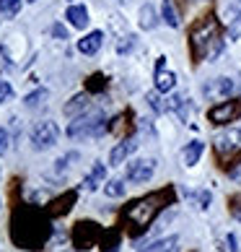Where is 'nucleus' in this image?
Returning <instances> with one entry per match:
<instances>
[{
	"label": "nucleus",
	"mask_w": 241,
	"mask_h": 252,
	"mask_svg": "<svg viewBox=\"0 0 241 252\" xmlns=\"http://www.w3.org/2000/svg\"><path fill=\"white\" fill-rule=\"evenodd\" d=\"M174 200H177L174 185H166V188L156 190V192H148L143 198L130 200L122 208V213H119V229L133 239L143 237L145 231L151 229V223L159 219L169 205H174Z\"/></svg>",
	"instance_id": "f257e3e1"
},
{
	"label": "nucleus",
	"mask_w": 241,
	"mask_h": 252,
	"mask_svg": "<svg viewBox=\"0 0 241 252\" xmlns=\"http://www.w3.org/2000/svg\"><path fill=\"white\" fill-rule=\"evenodd\" d=\"M11 242L21 250H42L52 237V221L47 211L31 203H18L11 213V226H8Z\"/></svg>",
	"instance_id": "f03ea898"
},
{
	"label": "nucleus",
	"mask_w": 241,
	"mask_h": 252,
	"mask_svg": "<svg viewBox=\"0 0 241 252\" xmlns=\"http://www.w3.org/2000/svg\"><path fill=\"white\" fill-rule=\"evenodd\" d=\"M187 42H189L192 65H200L202 60L215 58L220 52V47H223V26H220L218 16L215 13H202L197 21L189 26Z\"/></svg>",
	"instance_id": "7ed1b4c3"
},
{
	"label": "nucleus",
	"mask_w": 241,
	"mask_h": 252,
	"mask_svg": "<svg viewBox=\"0 0 241 252\" xmlns=\"http://www.w3.org/2000/svg\"><path fill=\"white\" fill-rule=\"evenodd\" d=\"M104 226L99 221H91V219H80L73 223V231H70V239H73V247L78 252H88L91 247L101 245V237H104Z\"/></svg>",
	"instance_id": "20e7f679"
},
{
	"label": "nucleus",
	"mask_w": 241,
	"mask_h": 252,
	"mask_svg": "<svg viewBox=\"0 0 241 252\" xmlns=\"http://www.w3.org/2000/svg\"><path fill=\"white\" fill-rule=\"evenodd\" d=\"M109 133V125L104 123V115H80L76 117V123L68 125V135L76 138V141H80V138H99Z\"/></svg>",
	"instance_id": "39448f33"
},
{
	"label": "nucleus",
	"mask_w": 241,
	"mask_h": 252,
	"mask_svg": "<svg viewBox=\"0 0 241 252\" xmlns=\"http://www.w3.org/2000/svg\"><path fill=\"white\" fill-rule=\"evenodd\" d=\"M208 120L213 125H231L241 120V99H228L208 109Z\"/></svg>",
	"instance_id": "423d86ee"
},
{
	"label": "nucleus",
	"mask_w": 241,
	"mask_h": 252,
	"mask_svg": "<svg viewBox=\"0 0 241 252\" xmlns=\"http://www.w3.org/2000/svg\"><path fill=\"white\" fill-rule=\"evenodd\" d=\"M57 138H60V127L54 125L52 120H44V123H39L31 130V143H34V148H39V151L52 148L57 143Z\"/></svg>",
	"instance_id": "0eeeda50"
},
{
	"label": "nucleus",
	"mask_w": 241,
	"mask_h": 252,
	"mask_svg": "<svg viewBox=\"0 0 241 252\" xmlns=\"http://www.w3.org/2000/svg\"><path fill=\"white\" fill-rule=\"evenodd\" d=\"M76 200H78V192H76V190H65L62 195L52 198L47 205H44V211H47V216H50V219L68 216V213L73 211V205H76Z\"/></svg>",
	"instance_id": "6e6552de"
},
{
	"label": "nucleus",
	"mask_w": 241,
	"mask_h": 252,
	"mask_svg": "<svg viewBox=\"0 0 241 252\" xmlns=\"http://www.w3.org/2000/svg\"><path fill=\"white\" fill-rule=\"evenodd\" d=\"M156 174V161L153 158H137V161L133 164H127V182H133V185H143L148 182L151 177Z\"/></svg>",
	"instance_id": "1a4fd4ad"
},
{
	"label": "nucleus",
	"mask_w": 241,
	"mask_h": 252,
	"mask_svg": "<svg viewBox=\"0 0 241 252\" xmlns=\"http://www.w3.org/2000/svg\"><path fill=\"white\" fill-rule=\"evenodd\" d=\"M156 91H161V94H166V91H171L174 86H177V76H174V70L166 68V58H159L156 60Z\"/></svg>",
	"instance_id": "9d476101"
},
{
	"label": "nucleus",
	"mask_w": 241,
	"mask_h": 252,
	"mask_svg": "<svg viewBox=\"0 0 241 252\" xmlns=\"http://www.w3.org/2000/svg\"><path fill=\"white\" fill-rule=\"evenodd\" d=\"M239 141H241V130H228V133H220L215 141H213L218 158H223L226 154H234L236 148H239Z\"/></svg>",
	"instance_id": "9b49d317"
},
{
	"label": "nucleus",
	"mask_w": 241,
	"mask_h": 252,
	"mask_svg": "<svg viewBox=\"0 0 241 252\" xmlns=\"http://www.w3.org/2000/svg\"><path fill=\"white\" fill-rule=\"evenodd\" d=\"M137 148V143L133 141V138H122L114 148H112V154H109V164L112 166H119V164H125L127 161V156L133 154Z\"/></svg>",
	"instance_id": "f8f14e48"
},
{
	"label": "nucleus",
	"mask_w": 241,
	"mask_h": 252,
	"mask_svg": "<svg viewBox=\"0 0 241 252\" xmlns=\"http://www.w3.org/2000/svg\"><path fill=\"white\" fill-rule=\"evenodd\" d=\"M104 177H107V166L101 164V161H96L94 166H91V172L83 177V185H80V188L86 190V192H94L99 185H104Z\"/></svg>",
	"instance_id": "ddd939ff"
},
{
	"label": "nucleus",
	"mask_w": 241,
	"mask_h": 252,
	"mask_svg": "<svg viewBox=\"0 0 241 252\" xmlns=\"http://www.w3.org/2000/svg\"><path fill=\"white\" fill-rule=\"evenodd\" d=\"M88 104H91V99H88V91H86V94H76V96H73L68 104L62 107V112L68 117H80L83 112L88 109Z\"/></svg>",
	"instance_id": "4468645a"
},
{
	"label": "nucleus",
	"mask_w": 241,
	"mask_h": 252,
	"mask_svg": "<svg viewBox=\"0 0 241 252\" xmlns=\"http://www.w3.org/2000/svg\"><path fill=\"white\" fill-rule=\"evenodd\" d=\"M133 109H127V112H122V115H117L112 123H109V133H119L122 135V130H125V135L130 138V133H133Z\"/></svg>",
	"instance_id": "2eb2a0df"
},
{
	"label": "nucleus",
	"mask_w": 241,
	"mask_h": 252,
	"mask_svg": "<svg viewBox=\"0 0 241 252\" xmlns=\"http://www.w3.org/2000/svg\"><path fill=\"white\" fill-rule=\"evenodd\" d=\"M234 89H236V83L231 78H215L205 86V96H228Z\"/></svg>",
	"instance_id": "dca6fc26"
},
{
	"label": "nucleus",
	"mask_w": 241,
	"mask_h": 252,
	"mask_svg": "<svg viewBox=\"0 0 241 252\" xmlns=\"http://www.w3.org/2000/svg\"><path fill=\"white\" fill-rule=\"evenodd\" d=\"M101 42H104V34H101V32H91V34H86V36L78 42V50H80L83 55H96L99 47H101Z\"/></svg>",
	"instance_id": "f3484780"
},
{
	"label": "nucleus",
	"mask_w": 241,
	"mask_h": 252,
	"mask_svg": "<svg viewBox=\"0 0 241 252\" xmlns=\"http://www.w3.org/2000/svg\"><path fill=\"white\" fill-rule=\"evenodd\" d=\"M119 245H122V229H107L101 237V252H119Z\"/></svg>",
	"instance_id": "a211bd4d"
},
{
	"label": "nucleus",
	"mask_w": 241,
	"mask_h": 252,
	"mask_svg": "<svg viewBox=\"0 0 241 252\" xmlns=\"http://www.w3.org/2000/svg\"><path fill=\"white\" fill-rule=\"evenodd\" d=\"M140 252H179V237H166V239H159V242H153V245H148L145 250Z\"/></svg>",
	"instance_id": "6ab92c4d"
},
{
	"label": "nucleus",
	"mask_w": 241,
	"mask_h": 252,
	"mask_svg": "<svg viewBox=\"0 0 241 252\" xmlns=\"http://www.w3.org/2000/svg\"><path fill=\"white\" fill-rule=\"evenodd\" d=\"M202 151H205V143H202V141H192V143H187V148H184V154H182L184 164H187V166H194V164L200 161Z\"/></svg>",
	"instance_id": "aec40b11"
},
{
	"label": "nucleus",
	"mask_w": 241,
	"mask_h": 252,
	"mask_svg": "<svg viewBox=\"0 0 241 252\" xmlns=\"http://www.w3.org/2000/svg\"><path fill=\"white\" fill-rule=\"evenodd\" d=\"M109 86V78L104 76V73H91V76L86 78V91L88 94H104Z\"/></svg>",
	"instance_id": "412c9836"
},
{
	"label": "nucleus",
	"mask_w": 241,
	"mask_h": 252,
	"mask_svg": "<svg viewBox=\"0 0 241 252\" xmlns=\"http://www.w3.org/2000/svg\"><path fill=\"white\" fill-rule=\"evenodd\" d=\"M65 18H70V24L76 26V29H83V26L88 24V11H86V5H70Z\"/></svg>",
	"instance_id": "4be33fe9"
},
{
	"label": "nucleus",
	"mask_w": 241,
	"mask_h": 252,
	"mask_svg": "<svg viewBox=\"0 0 241 252\" xmlns=\"http://www.w3.org/2000/svg\"><path fill=\"white\" fill-rule=\"evenodd\" d=\"M161 16H163V21L169 24L171 29H177V26L182 24V18H179V11H177V5H174V0H163Z\"/></svg>",
	"instance_id": "5701e85b"
},
{
	"label": "nucleus",
	"mask_w": 241,
	"mask_h": 252,
	"mask_svg": "<svg viewBox=\"0 0 241 252\" xmlns=\"http://www.w3.org/2000/svg\"><path fill=\"white\" fill-rule=\"evenodd\" d=\"M166 109H171V112H177L179 115V120H184V123H187L189 120V104H187V99L184 96H171L169 101H166Z\"/></svg>",
	"instance_id": "b1692460"
},
{
	"label": "nucleus",
	"mask_w": 241,
	"mask_h": 252,
	"mask_svg": "<svg viewBox=\"0 0 241 252\" xmlns=\"http://www.w3.org/2000/svg\"><path fill=\"white\" fill-rule=\"evenodd\" d=\"M156 24H159V16H156V8L151 3H145L140 8V26L143 29H156Z\"/></svg>",
	"instance_id": "393cba45"
},
{
	"label": "nucleus",
	"mask_w": 241,
	"mask_h": 252,
	"mask_svg": "<svg viewBox=\"0 0 241 252\" xmlns=\"http://www.w3.org/2000/svg\"><path fill=\"white\" fill-rule=\"evenodd\" d=\"M104 195L107 198H122L125 195V180H109L104 185Z\"/></svg>",
	"instance_id": "a878e982"
},
{
	"label": "nucleus",
	"mask_w": 241,
	"mask_h": 252,
	"mask_svg": "<svg viewBox=\"0 0 241 252\" xmlns=\"http://www.w3.org/2000/svg\"><path fill=\"white\" fill-rule=\"evenodd\" d=\"M18 11H21V0H0V13L13 18Z\"/></svg>",
	"instance_id": "bb28decb"
},
{
	"label": "nucleus",
	"mask_w": 241,
	"mask_h": 252,
	"mask_svg": "<svg viewBox=\"0 0 241 252\" xmlns=\"http://www.w3.org/2000/svg\"><path fill=\"white\" fill-rule=\"evenodd\" d=\"M44 99H47V89H36L34 94H29V96L24 99V104L29 107V109H34V107H39Z\"/></svg>",
	"instance_id": "cd10ccee"
},
{
	"label": "nucleus",
	"mask_w": 241,
	"mask_h": 252,
	"mask_svg": "<svg viewBox=\"0 0 241 252\" xmlns=\"http://www.w3.org/2000/svg\"><path fill=\"white\" fill-rule=\"evenodd\" d=\"M228 211L236 216V221H241V192H234L228 198Z\"/></svg>",
	"instance_id": "c85d7f7f"
},
{
	"label": "nucleus",
	"mask_w": 241,
	"mask_h": 252,
	"mask_svg": "<svg viewBox=\"0 0 241 252\" xmlns=\"http://www.w3.org/2000/svg\"><path fill=\"white\" fill-rule=\"evenodd\" d=\"M145 99H148V104H151L153 112H159V115H161V112H166V104H161V96L156 94V91H151V94H148Z\"/></svg>",
	"instance_id": "c756f323"
},
{
	"label": "nucleus",
	"mask_w": 241,
	"mask_h": 252,
	"mask_svg": "<svg viewBox=\"0 0 241 252\" xmlns=\"http://www.w3.org/2000/svg\"><path fill=\"white\" fill-rule=\"evenodd\" d=\"M194 200L200 203V208L205 211V208H210V200H213V195L208 192V190H202V192H194Z\"/></svg>",
	"instance_id": "7c9ffc66"
},
{
	"label": "nucleus",
	"mask_w": 241,
	"mask_h": 252,
	"mask_svg": "<svg viewBox=\"0 0 241 252\" xmlns=\"http://www.w3.org/2000/svg\"><path fill=\"white\" fill-rule=\"evenodd\" d=\"M76 154H68V156H65V158H57V161H54V172H62V169H68V166H70V161H76Z\"/></svg>",
	"instance_id": "2f4dec72"
},
{
	"label": "nucleus",
	"mask_w": 241,
	"mask_h": 252,
	"mask_svg": "<svg viewBox=\"0 0 241 252\" xmlns=\"http://www.w3.org/2000/svg\"><path fill=\"white\" fill-rule=\"evenodd\" d=\"M8 96H11V83H8V81H0V101H5Z\"/></svg>",
	"instance_id": "473e14b6"
},
{
	"label": "nucleus",
	"mask_w": 241,
	"mask_h": 252,
	"mask_svg": "<svg viewBox=\"0 0 241 252\" xmlns=\"http://www.w3.org/2000/svg\"><path fill=\"white\" fill-rule=\"evenodd\" d=\"M8 151V130L0 127V156H3Z\"/></svg>",
	"instance_id": "72a5a7b5"
},
{
	"label": "nucleus",
	"mask_w": 241,
	"mask_h": 252,
	"mask_svg": "<svg viewBox=\"0 0 241 252\" xmlns=\"http://www.w3.org/2000/svg\"><path fill=\"white\" fill-rule=\"evenodd\" d=\"M52 34L57 36V39H68V29H65V26H60V24L52 29Z\"/></svg>",
	"instance_id": "f704fd0d"
},
{
	"label": "nucleus",
	"mask_w": 241,
	"mask_h": 252,
	"mask_svg": "<svg viewBox=\"0 0 241 252\" xmlns=\"http://www.w3.org/2000/svg\"><path fill=\"white\" fill-rule=\"evenodd\" d=\"M226 245H228V252H239V247H236V237H234V234H228V237H226Z\"/></svg>",
	"instance_id": "c9c22d12"
},
{
	"label": "nucleus",
	"mask_w": 241,
	"mask_h": 252,
	"mask_svg": "<svg viewBox=\"0 0 241 252\" xmlns=\"http://www.w3.org/2000/svg\"><path fill=\"white\" fill-rule=\"evenodd\" d=\"M29 3H36V0H29Z\"/></svg>",
	"instance_id": "e433bc0d"
}]
</instances>
